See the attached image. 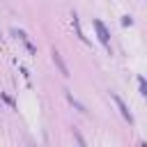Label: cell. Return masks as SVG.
Returning <instances> with one entry per match:
<instances>
[{
    "label": "cell",
    "instance_id": "4",
    "mask_svg": "<svg viewBox=\"0 0 147 147\" xmlns=\"http://www.w3.org/2000/svg\"><path fill=\"white\" fill-rule=\"evenodd\" d=\"M71 21H74V28H76V34L83 39V41H87V37L83 34V28H80V21H78V14L76 11H71Z\"/></svg>",
    "mask_w": 147,
    "mask_h": 147
},
{
    "label": "cell",
    "instance_id": "2",
    "mask_svg": "<svg viewBox=\"0 0 147 147\" xmlns=\"http://www.w3.org/2000/svg\"><path fill=\"white\" fill-rule=\"evenodd\" d=\"M94 28H96V34H99V41L110 51V32L106 30V25L99 21V18H94Z\"/></svg>",
    "mask_w": 147,
    "mask_h": 147
},
{
    "label": "cell",
    "instance_id": "8",
    "mask_svg": "<svg viewBox=\"0 0 147 147\" xmlns=\"http://www.w3.org/2000/svg\"><path fill=\"white\" fill-rule=\"evenodd\" d=\"M122 23H124V25H131L133 18H131V16H122Z\"/></svg>",
    "mask_w": 147,
    "mask_h": 147
},
{
    "label": "cell",
    "instance_id": "7",
    "mask_svg": "<svg viewBox=\"0 0 147 147\" xmlns=\"http://www.w3.org/2000/svg\"><path fill=\"white\" fill-rule=\"evenodd\" d=\"M138 85H140V94H142V96H147V80H145L142 76L138 78Z\"/></svg>",
    "mask_w": 147,
    "mask_h": 147
},
{
    "label": "cell",
    "instance_id": "6",
    "mask_svg": "<svg viewBox=\"0 0 147 147\" xmlns=\"http://www.w3.org/2000/svg\"><path fill=\"white\" fill-rule=\"evenodd\" d=\"M14 34H18V37H21V41H23V44H25V48H28V51H30V53H34V46H32V41H30V39H28V34H25V32H23V30H14Z\"/></svg>",
    "mask_w": 147,
    "mask_h": 147
},
{
    "label": "cell",
    "instance_id": "3",
    "mask_svg": "<svg viewBox=\"0 0 147 147\" xmlns=\"http://www.w3.org/2000/svg\"><path fill=\"white\" fill-rule=\"evenodd\" d=\"M53 62L57 64V69H60V74H62V76H69V69H67V64H64V60H62L60 51H55V48H53Z\"/></svg>",
    "mask_w": 147,
    "mask_h": 147
},
{
    "label": "cell",
    "instance_id": "1",
    "mask_svg": "<svg viewBox=\"0 0 147 147\" xmlns=\"http://www.w3.org/2000/svg\"><path fill=\"white\" fill-rule=\"evenodd\" d=\"M110 96H113V101L117 103V108H119V113H122V117L129 122V124H133V115H131V110H129V106L124 103V99L117 94V92H110Z\"/></svg>",
    "mask_w": 147,
    "mask_h": 147
},
{
    "label": "cell",
    "instance_id": "5",
    "mask_svg": "<svg viewBox=\"0 0 147 147\" xmlns=\"http://www.w3.org/2000/svg\"><path fill=\"white\" fill-rule=\"evenodd\" d=\"M64 92H67V99H69V103H71V106H74V108H76V110H80V113H83V115H85V113H87V108H85V106H83V103H80V101H76V99H74V94H71V92H69V90H64Z\"/></svg>",
    "mask_w": 147,
    "mask_h": 147
},
{
    "label": "cell",
    "instance_id": "9",
    "mask_svg": "<svg viewBox=\"0 0 147 147\" xmlns=\"http://www.w3.org/2000/svg\"><path fill=\"white\" fill-rule=\"evenodd\" d=\"M74 136H76V140H78V142H80V145H85V140H83V136H80V133H78V131H76V129H74Z\"/></svg>",
    "mask_w": 147,
    "mask_h": 147
}]
</instances>
